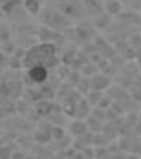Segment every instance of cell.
I'll return each mask as SVG.
<instances>
[{
  "instance_id": "1",
  "label": "cell",
  "mask_w": 141,
  "mask_h": 159,
  "mask_svg": "<svg viewBox=\"0 0 141 159\" xmlns=\"http://www.w3.org/2000/svg\"><path fill=\"white\" fill-rule=\"evenodd\" d=\"M56 46L57 45L46 43V42L33 45L30 49H27L24 52V57H22L24 69H29V67H32V65H38V64L46 65V67H49V69L56 67V64H57Z\"/></svg>"
},
{
  "instance_id": "12",
  "label": "cell",
  "mask_w": 141,
  "mask_h": 159,
  "mask_svg": "<svg viewBox=\"0 0 141 159\" xmlns=\"http://www.w3.org/2000/svg\"><path fill=\"white\" fill-rule=\"evenodd\" d=\"M0 32H2V35H0V38H2V43L11 42V32H10V27H8L5 22L0 24Z\"/></svg>"
},
{
  "instance_id": "11",
  "label": "cell",
  "mask_w": 141,
  "mask_h": 159,
  "mask_svg": "<svg viewBox=\"0 0 141 159\" xmlns=\"http://www.w3.org/2000/svg\"><path fill=\"white\" fill-rule=\"evenodd\" d=\"M89 110H91V103L87 102V99L84 100H79L78 105H76V118H87L89 116Z\"/></svg>"
},
{
  "instance_id": "5",
  "label": "cell",
  "mask_w": 141,
  "mask_h": 159,
  "mask_svg": "<svg viewBox=\"0 0 141 159\" xmlns=\"http://www.w3.org/2000/svg\"><path fill=\"white\" fill-rule=\"evenodd\" d=\"M38 37H40L41 42L53 43V45H60L63 42V32L54 30V29L48 27V25H43V27L38 30Z\"/></svg>"
},
{
  "instance_id": "10",
  "label": "cell",
  "mask_w": 141,
  "mask_h": 159,
  "mask_svg": "<svg viewBox=\"0 0 141 159\" xmlns=\"http://www.w3.org/2000/svg\"><path fill=\"white\" fill-rule=\"evenodd\" d=\"M105 11L111 16H119V13L122 11V3L119 0H109L105 3Z\"/></svg>"
},
{
  "instance_id": "9",
  "label": "cell",
  "mask_w": 141,
  "mask_h": 159,
  "mask_svg": "<svg viewBox=\"0 0 141 159\" xmlns=\"http://www.w3.org/2000/svg\"><path fill=\"white\" fill-rule=\"evenodd\" d=\"M91 86H92V89L103 91L105 88L109 86V78H106L105 75H94L91 80Z\"/></svg>"
},
{
  "instance_id": "2",
  "label": "cell",
  "mask_w": 141,
  "mask_h": 159,
  "mask_svg": "<svg viewBox=\"0 0 141 159\" xmlns=\"http://www.w3.org/2000/svg\"><path fill=\"white\" fill-rule=\"evenodd\" d=\"M38 19L41 21L43 25H48V27L59 30V32H65L71 27V19L67 18L60 10H57L53 5L43 7L41 13L38 15Z\"/></svg>"
},
{
  "instance_id": "7",
  "label": "cell",
  "mask_w": 141,
  "mask_h": 159,
  "mask_svg": "<svg viewBox=\"0 0 141 159\" xmlns=\"http://www.w3.org/2000/svg\"><path fill=\"white\" fill-rule=\"evenodd\" d=\"M68 130H70V134H71L73 137H83L86 132L89 130V126H87V123L83 121L81 118H78L76 121H73V123L70 124Z\"/></svg>"
},
{
  "instance_id": "8",
  "label": "cell",
  "mask_w": 141,
  "mask_h": 159,
  "mask_svg": "<svg viewBox=\"0 0 141 159\" xmlns=\"http://www.w3.org/2000/svg\"><path fill=\"white\" fill-rule=\"evenodd\" d=\"M25 11L30 16H38L43 10V0H24V7Z\"/></svg>"
},
{
  "instance_id": "13",
  "label": "cell",
  "mask_w": 141,
  "mask_h": 159,
  "mask_svg": "<svg viewBox=\"0 0 141 159\" xmlns=\"http://www.w3.org/2000/svg\"><path fill=\"white\" fill-rule=\"evenodd\" d=\"M101 2H103V3H106V2H109V0H101Z\"/></svg>"
},
{
  "instance_id": "3",
  "label": "cell",
  "mask_w": 141,
  "mask_h": 159,
  "mask_svg": "<svg viewBox=\"0 0 141 159\" xmlns=\"http://www.w3.org/2000/svg\"><path fill=\"white\" fill-rule=\"evenodd\" d=\"M49 5H53L57 10H60L63 15L67 18H70L71 21L83 19L87 15L83 0H53Z\"/></svg>"
},
{
  "instance_id": "4",
  "label": "cell",
  "mask_w": 141,
  "mask_h": 159,
  "mask_svg": "<svg viewBox=\"0 0 141 159\" xmlns=\"http://www.w3.org/2000/svg\"><path fill=\"white\" fill-rule=\"evenodd\" d=\"M25 78L29 80L30 86H43L49 80V67L46 65H32V67L25 69Z\"/></svg>"
},
{
  "instance_id": "6",
  "label": "cell",
  "mask_w": 141,
  "mask_h": 159,
  "mask_svg": "<svg viewBox=\"0 0 141 159\" xmlns=\"http://www.w3.org/2000/svg\"><path fill=\"white\" fill-rule=\"evenodd\" d=\"M94 22H87V21H81L78 25H75L73 27V34L75 37L79 40V42H87V40H91L94 37Z\"/></svg>"
}]
</instances>
